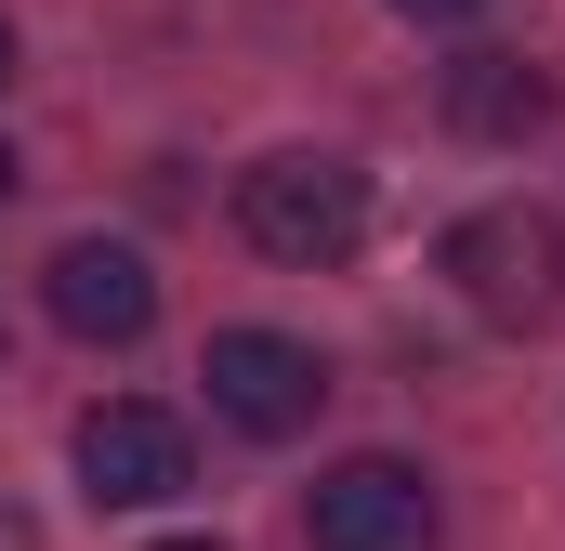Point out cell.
<instances>
[{
	"label": "cell",
	"mask_w": 565,
	"mask_h": 551,
	"mask_svg": "<svg viewBox=\"0 0 565 551\" xmlns=\"http://www.w3.org/2000/svg\"><path fill=\"white\" fill-rule=\"evenodd\" d=\"M237 237L264 250V263H342L355 237H369V171L355 158H316V144H289L264 171H237Z\"/></svg>",
	"instance_id": "1"
},
{
	"label": "cell",
	"mask_w": 565,
	"mask_h": 551,
	"mask_svg": "<svg viewBox=\"0 0 565 551\" xmlns=\"http://www.w3.org/2000/svg\"><path fill=\"white\" fill-rule=\"evenodd\" d=\"M447 276H460V302H473L487 328H540L565 302V224L526 210V197L460 210V224H447Z\"/></svg>",
	"instance_id": "2"
},
{
	"label": "cell",
	"mask_w": 565,
	"mask_h": 551,
	"mask_svg": "<svg viewBox=\"0 0 565 551\" xmlns=\"http://www.w3.org/2000/svg\"><path fill=\"white\" fill-rule=\"evenodd\" d=\"M198 381H211V420H237L250 446H289V433H316V408H329V355L289 342V328H211Z\"/></svg>",
	"instance_id": "3"
},
{
	"label": "cell",
	"mask_w": 565,
	"mask_h": 551,
	"mask_svg": "<svg viewBox=\"0 0 565 551\" xmlns=\"http://www.w3.org/2000/svg\"><path fill=\"white\" fill-rule=\"evenodd\" d=\"M302 539L316 551H434L447 512H434V486L408 473V460H342V473H316Z\"/></svg>",
	"instance_id": "4"
},
{
	"label": "cell",
	"mask_w": 565,
	"mask_h": 551,
	"mask_svg": "<svg viewBox=\"0 0 565 551\" xmlns=\"http://www.w3.org/2000/svg\"><path fill=\"white\" fill-rule=\"evenodd\" d=\"M79 486H93L106 512H158V499L198 486V446H184V420H171V408L106 395V408L79 420Z\"/></svg>",
	"instance_id": "5"
},
{
	"label": "cell",
	"mask_w": 565,
	"mask_h": 551,
	"mask_svg": "<svg viewBox=\"0 0 565 551\" xmlns=\"http://www.w3.org/2000/svg\"><path fill=\"white\" fill-rule=\"evenodd\" d=\"M40 302H53L66 342H145L158 328V263H145L132 237H66L53 276H40Z\"/></svg>",
	"instance_id": "6"
},
{
	"label": "cell",
	"mask_w": 565,
	"mask_h": 551,
	"mask_svg": "<svg viewBox=\"0 0 565 551\" xmlns=\"http://www.w3.org/2000/svg\"><path fill=\"white\" fill-rule=\"evenodd\" d=\"M553 119V66H526V53H460L447 66V132L460 144H526Z\"/></svg>",
	"instance_id": "7"
},
{
	"label": "cell",
	"mask_w": 565,
	"mask_h": 551,
	"mask_svg": "<svg viewBox=\"0 0 565 551\" xmlns=\"http://www.w3.org/2000/svg\"><path fill=\"white\" fill-rule=\"evenodd\" d=\"M408 26H460V13H487V0H395Z\"/></svg>",
	"instance_id": "8"
},
{
	"label": "cell",
	"mask_w": 565,
	"mask_h": 551,
	"mask_svg": "<svg viewBox=\"0 0 565 551\" xmlns=\"http://www.w3.org/2000/svg\"><path fill=\"white\" fill-rule=\"evenodd\" d=\"M0 551H40V526H26V512H13V499H0Z\"/></svg>",
	"instance_id": "9"
},
{
	"label": "cell",
	"mask_w": 565,
	"mask_h": 551,
	"mask_svg": "<svg viewBox=\"0 0 565 551\" xmlns=\"http://www.w3.org/2000/svg\"><path fill=\"white\" fill-rule=\"evenodd\" d=\"M158 551H224V539H158Z\"/></svg>",
	"instance_id": "10"
},
{
	"label": "cell",
	"mask_w": 565,
	"mask_h": 551,
	"mask_svg": "<svg viewBox=\"0 0 565 551\" xmlns=\"http://www.w3.org/2000/svg\"><path fill=\"white\" fill-rule=\"evenodd\" d=\"M0 79H13V26H0Z\"/></svg>",
	"instance_id": "11"
},
{
	"label": "cell",
	"mask_w": 565,
	"mask_h": 551,
	"mask_svg": "<svg viewBox=\"0 0 565 551\" xmlns=\"http://www.w3.org/2000/svg\"><path fill=\"white\" fill-rule=\"evenodd\" d=\"M0 197H13V158H0Z\"/></svg>",
	"instance_id": "12"
}]
</instances>
